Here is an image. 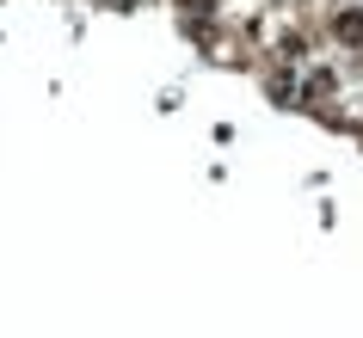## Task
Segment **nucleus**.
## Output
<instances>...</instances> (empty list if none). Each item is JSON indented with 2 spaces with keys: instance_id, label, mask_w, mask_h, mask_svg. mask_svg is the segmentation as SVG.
<instances>
[{
  "instance_id": "obj_1",
  "label": "nucleus",
  "mask_w": 363,
  "mask_h": 338,
  "mask_svg": "<svg viewBox=\"0 0 363 338\" xmlns=\"http://www.w3.org/2000/svg\"><path fill=\"white\" fill-rule=\"evenodd\" d=\"M333 38L351 43V50H363V13H339V19H333Z\"/></svg>"
}]
</instances>
